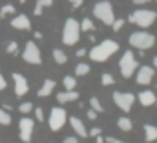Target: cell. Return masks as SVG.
<instances>
[{
  "instance_id": "1",
  "label": "cell",
  "mask_w": 157,
  "mask_h": 143,
  "mask_svg": "<svg viewBox=\"0 0 157 143\" xmlns=\"http://www.w3.org/2000/svg\"><path fill=\"white\" fill-rule=\"evenodd\" d=\"M117 50H119V44L115 42V40H104V42H98L96 46H92V50L88 52V56L94 62H107Z\"/></svg>"
},
{
  "instance_id": "2",
  "label": "cell",
  "mask_w": 157,
  "mask_h": 143,
  "mask_svg": "<svg viewBox=\"0 0 157 143\" xmlns=\"http://www.w3.org/2000/svg\"><path fill=\"white\" fill-rule=\"evenodd\" d=\"M80 22L76 18H68L64 22V30H62V42L66 46H76L80 42Z\"/></svg>"
},
{
  "instance_id": "3",
  "label": "cell",
  "mask_w": 157,
  "mask_h": 143,
  "mask_svg": "<svg viewBox=\"0 0 157 143\" xmlns=\"http://www.w3.org/2000/svg\"><path fill=\"white\" fill-rule=\"evenodd\" d=\"M129 20L131 24H137L139 28H149L151 24H155L157 20V12L155 10H147V8H137L129 14Z\"/></svg>"
},
{
  "instance_id": "4",
  "label": "cell",
  "mask_w": 157,
  "mask_h": 143,
  "mask_svg": "<svg viewBox=\"0 0 157 143\" xmlns=\"http://www.w3.org/2000/svg\"><path fill=\"white\" fill-rule=\"evenodd\" d=\"M94 16H96V18L100 20L101 24H105V26H111V22L115 20V12H113V6H111V2H107V0H101V2H98L96 6H94Z\"/></svg>"
},
{
  "instance_id": "5",
  "label": "cell",
  "mask_w": 157,
  "mask_h": 143,
  "mask_svg": "<svg viewBox=\"0 0 157 143\" xmlns=\"http://www.w3.org/2000/svg\"><path fill=\"white\" fill-rule=\"evenodd\" d=\"M155 44V36L151 32H133L129 36V46L137 50H149Z\"/></svg>"
},
{
  "instance_id": "6",
  "label": "cell",
  "mask_w": 157,
  "mask_h": 143,
  "mask_svg": "<svg viewBox=\"0 0 157 143\" xmlns=\"http://www.w3.org/2000/svg\"><path fill=\"white\" fill-rule=\"evenodd\" d=\"M68 123V113L62 105H56V107L50 109V117H48V125H50L52 131H60L64 129V125Z\"/></svg>"
},
{
  "instance_id": "7",
  "label": "cell",
  "mask_w": 157,
  "mask_h": 143,
  "mask_svg": "<svg viewBox=\"0 0 157 143\" xmlns=\"http://www.w3.org/2000/svg\"><path fill=\"white\" fill-rule=\"evenodd\" d=\"M137 70V60H135V54L131 50H125L123 56L119 58V72H121L123 77H131Z\"/></svg>"
},
{
  "instance_id": "8",
  "label": "cell",
  "mask_w": 157,
  "mask_h": 143,
  "mask_svg": "<svg viewBox=\"0 0 157 143\" xmlns=\"http://www.w3.org/2000/svg\"><path fill=\"white\" fill-rule=\"evenodd\" d=\"M22 58L26 64H32V66H40L42 64V52H40L38 44L36 42H26V46H24L22 50Z\"/></svg>"
},
{
  "instance_id": "9",
  "label": "cell",
  "mask_w": 157,
  "mask_h": 143,
  "mask_svg": "<svg viewBox=\"0 0 157 143\" xmlns=\"http://www.w3.org/2000/svg\"><path fill=\"white\" fill-rule=\"evenodd\" d=\"M113 103L117 105V107L121 109L123 113H125V111H129V109L133 107L135 96H133L131 92H115V93H113Z\"/></svg>"
},
{
  "instance_id": "10",
  "label": "cell",
  "mask_w": 157,
  "mask_h": 143,
  "mask_svg": "<svg viewBox=\"0 0 157 143\" xmlns=\"http://www.w3.org/2000/svg\"><path fill=\"white\" fill-rule=\"evenodd\" d=\"M18 129H20L22 143H30L32 135H34V119H30L28 115H22V119L18 121Z\"/></svg>"
},
{
  "instance_id": "11",
  "label": "cell",
  "mask_w": 157,
  "mask_h": 143,
  "mask_svg": "<svg viewBox=\"0 0 157 143\" xmlns=\"http://www.w3.org/2000/svg\"><path fill=\"white\" fill-rule=\"evenodd\" d=\"M153 80V68L151 66H141L139 70H135V81L137 85H149Z\"/></svg>"
},
{
  "instance_id": "12",
  "label": "cell",
  "mask_w": 157,
  "mask_h": 143,
  "mask_svg": "<svg viewBox=\"0 0 157 143\" xmlns=\"http://www.w3.org/2000/svg\"><path fill=\"white\" fill-rule=\"evenodd\" d=\"M12 81H14V93L18 97H22V96H26L28 93V80L22 76V73H18V72H14L12 73Z\"/></svg>"
},
{
  "instance_id": "13",
  "label": "cell",
  "mask_w": 157,
  "mask_h": 143,
  "mask_svg": "<svg viewBox=\"0 0 157 143\" xmlns=\"http://www.w3.org/2000/svg\"><path fill=\"white\" fill-rule=\"evenodd\" d=\"M68 123H70V127L76 131V137H88V129H86V125H84V121L80 119V117H68Z\"/></svg>"
},
{
  "instance_id": "14",
  "label": "cell",
  "mask_w": 157,
  "mask_h": 143,
  "mask_svg": "<svg viewBox=\"0 0 157 143\" xmlns=\"http://www.w3.org/2000/svg\"><path fill=\"white\" fill-rule=\"evenodd\" d=\"M10 24L16 30H30L32 28V22H30V18H28V14H16Z\"/></svg>"
},
{
  "instance_id": "15",
  "label": "cell",
  "mask_w": 157,
  "mask_h": 143,
  "mask_svg": "<svg viewBox=\"0 0 157 143\" xmlns=\"http://www.w3.org/2000/svg\"><path fill=\"white\" fill-rule=\"evenodd\" d=\"M137 100H139V103H141L143 107H149V105H155L157 96H155V92H151V89H143V92H139Z\"/></svg>"
},
{
  "instance_id": "16",
  "label": "cell",
  "mask_w": 157,
  "mask_h": 143,
  "mask_svg": "<svg viewBox=\"0 0 157 143\" xmlns=\"http://www.w3.org/2000/svg\"><path fill=\"white\" fill-rule=\"evenodd\" d=\"M56 100L60 101V105L62 103H70V101H78L80 100V93H78L76 89H64V92H60L56 96Z\"/></svg>"
},
{
  "instance_id": "17",
  "label": "cell",
  "mask_w": 157,
  "mask_h": 143,
  "mask_svg": "<svg viewBox=\"0 0 157 143\" xmlns=\"http://www.w3.org/2000/svg\"><path fill=\"white\" fill-rule=\"evenodd\" d=\"M56 89V81L54 80H44V84L40 85V89H38V97H48V96H52V92Z\"/></svg>"
},
{
  "instance_id": "18",
  "label": "cell",
  "mask_w": 157,
  "mask_h": 143,
  "mask_svg": "<svg viewBox=\"0 0 157 143\" xmlns=\"http://www.w3.org/2000/svg\"><path fill=\"white\" fill-rule=\"evenodd\" d=\"M143 131H145V141H147V143L157 141V127H155V125L145 123V125H143Z\"/></svg>"
},
{
  "instance_id": "19",
  "label": "cell",
  "mask_w": 157,
  "mask_h": 143,
  "mask_svg": "<svg viewBox=\"0 0 157 143\" xmlns=\"http://www.w3.org/2000/svg\"><path fill=\"white\" fill-rule=\"evenodd\" d=\"M52 58L56 64H60V66H64V64H68V54H66L64 50H60V48H54L52 52Z\"/></svg>"
},
{
  "instance_id": "20",
  "label": "cell",
  "mask_w": 157,
  "mask_h": 143,
  "mask_svg": "<svg viewBox=\"0 0 157 143\" xmlns=\"http://www.w3.org/2000/svg\"><path fill=\"white\" fill-rule=\"evenodd\" d=\"M117 129H121V131H131V129H133V121L127 115H121L117 119Z\"/></svg>"
},
{
  "instance_id": "21",
  "label": "cell",
  "mask_w": 157,
  "mask_h": 143,
  "mask_svg": "<svg viewBox=\"0 0 157 143\" xmlns=\"http://www.w3.org/2000/svg\"><path fill=\"white\" fill-rule=\"evenodd\" d=\"M80 32H96V24L90 16H84V20L80 22Z\"/></svg>"
},
{
  "instance_id": "22",
  "label": "cell",
  "mask_w": 157,
  "mask_h": 143,
  "mask_svg": "<svg viewBox=\"0 0 157 143\" xmlns=\"http://www.w3.org/2000/svg\"><path fill=\"white\" fill-rule=\"evenodd\" d=\"M54 4V0H36V6H34V16H42L44 8H50Z\"/></svg>"
},
{
  "instance_id": "23",
  "label": "cell",
  "mask_w": 157,
  "mask_h": 143,
  "mask_svg": "<svg viewBox=\"0 0 157 143\" xmlns=\"http://www.w3.org/2000/svg\"><path fill=\"white\" fill-rule=\"evenodd\" d=\"M90 109H94L96 113H101V111H104V103L100 101V97H96V96L90 97Z\"/></svg>"
},
{
  "instance_id": "24",
  "label": "cell",
  "mask_w": 157,
  "mask_h": 143,
  "mask_svg": "<svg viewBox=\"0 0 157 143\" xmlns=\"http://www.w3.org/2000/svg\"><path fill=\"white\" fill-rule=\"evenodd\" d=\"M10 123H12V113L0 107V125H4V127H6V125H10Z\"/></svg>"
},
{
  "instance_id": "25",
  "label": "cell",
  "mask_w": 157,
  "mask_h": 143,
  "mask_svg": "<svg viewBox=\"0 0 157 143\" xmlns=\"http://www.w3.org/2000/svg\"><path fill=\"white\" fill-rule=\"evenodd\" d=\"M76 76H64L62 84H64V89H76Z\"/></svg>"
},
{
  "instance_id": "26",
  "label": "cell",
  "mask_w": 157,
  "mask_h": 143,
  "mask_svg": "<svg viewBox=\"0 0 157 143\" xmlns=\"http://www.w3.org/2000/svg\"><path fill=\"white\" fill-rule=\"evenodd\" d=\"M10 14H16V6L14 4H4L2 8H0V18H6V16Z\"/></svg>"
},
{
  "instance_id": "27",
  "label": "cell",
  "mask_w": 157,
  "mask_h": 143,
  "mask_svg": "<svg viewBox=\"0 0 157 143\" xmlns=\"http://www.w3.org/2000/svg\"><path fill=\"white\" fill-rule=\"evenodd\" d=\"M32 109H34V105H32L30 101H22V103L18 105V111L22 113V115H28V113H32Z\"/></svg>"
},
{
  "instance_id": "28",
  "label": "cell",
  "mask_w": 157,
  "mask_h": 143,
  "mask_svg": "<svg viewBox=\"0 0 157 143\" xmlns=\"http://www.w3.org/2000/svg\"><path fill=\"white\" fill-rule=\"evenodd\" d=\"M90 73V64H76V76H88Z\"/></svg>"
},
{
  "instance_id": "29",
  "label": "cell",
  "mask_w": 157,
  "mask_h": 143,
  "mask_svg": "<svg viewBox=\"0 0 157 143\" xmlns=\"http://www.w3.org/2000/svg\"><path fill=\"white\" fill-rule=\"evenodd\" d=\"M101 84L104 85H113L115 84V80H113V76H111V73H101Z\"/></svg>"
},
{
  "instance_id": "30",
  "label": "cell",
  "mask_w": 157,
  "mask_h": 143,
  "mask_svg": "<svg viewBox=\"0 0 157 143\" xmlns=\"http://www.w3.org/2000/svg\"><path fill=\"white\" fill-rule=\"evenodd\" d=\"M6 52H8V54H12V56H16V54H18V42H14V40H12V42H8Z\"/></svg>"
},
{
  "instance_id": "31",
  "label": "cell",
  "mask_w": 157,
  "mask_h": 143,
  "mask_svg": "<svg viewBox=\"0 0 157 143\" xmlns=\"http://www.w3.org/2000/svg\"><path fill=\"white\" fill-rule=\"evenodd\" d=\"M123 24H125V20L123 18H115L113 22H111V28H113V32H119L123 28Z\"/></svg>"
},
{
  "instance_id": "32",
  "label": "cell",
  "mask_w": 157,
  "mask_h": 143,
  "mask_svg": "<svg viewBox=\"0 0 157 143\" xmlns=\"http://www.w3.org/2000/svg\"><path fill=\"white\" fill-rule=\"evenodd\" d=\"M32 113H34V119L36 121H44V109L42 107H34V109H32Z\"/></svg>"
},
{
  "instance_id": "33",
  "label": "cell",
  "mask_w": 157,
  "mask_h": 143,
  "mask_svg": "<svg viewBox=\"0 0 157 143\" xmlns=\"http://www.w3.org/2000/svg\"><path fill=\"white\" fill-rule=\"evenodd\" d=\"M104 143H127V141H123V139H117V137H111V135H107Z\"/></svg>"
},
{
  "instance_id": "34",
  "label": "cell",
  "mask_w": 157,
  "mask_h": 143,
  "mask_svg": "<svg viewBox=\"0 0 157 143\" xmlns=\"http://www.w3.org/2000/svg\"><path fill=\"white\" fill-rule=\"evenodd\" d=\"M98 135H101L100 127H92V131H88V137H98Z\"/></svg>"
},
{
  "instance_id": "35",
  "label": "cell",
  "mask_w": 157,
  "mask_h": 143,
  "mask_svg": "<svg viewBox=\"0 0 157 143\" xmlns=\"http://www.w3.org/2000/svg\"><path fill=\"white\" fill-rule=\"evenodd\" d=\"M76 56H78V58H84V56H88V50H86V48H78Z\"/></svg>"
},
{
  "instance_id": "36",
  "label": "cell",
  "mask_w": 157,
  "mask_h": 143,
  "mask_svg": "<svg viewBox=\"0 0 157 143\" xmlns=\"http://www.w3.org/2000/svg\"><path fill=\"white\" fill-rule=\"evenodd\" d=\"M64 143H80V139H78L76 135H70V137H66Z\"/></svg>"
},
{
  "instance_id": "37",
  "label": "cell",
  "mask_w": 157,
  "mask_h": 143,
  "mask_svg": "<svg viewBox=\"0 0 157 143\" xmlns=\"http://www.w3.org/2000/svg\"><path fill=\"white\" fill-rule=\"evenodd\" d=\"M86 115H88V119H90V121H94V119L98 117V113L94 111V109H90V111H86Z\"/></svg>"
},
{
  "instance_id": "38",
  "label": "cell",
  "mask_w": 157,
  "mask_h": 143,
  "mask_svg": "<svg viewBox=\"0 0 157 143\" xmlns=\"http://www.w3.org/2000/svg\"><path fill=\"white\" fill-rule=\"evenodd\" d=\"M70 4H72V8H82L84 0H70Z\"/></svg>"
},
{
  "instance_id": "39",
  "label": "cell",
  "mask_w": 157,
  "mask_h": 143,
  "mask_svg": "<svg viewBox=\"0 0 157 143\" xmlns=\"http://www.w3.org/2000/svg\"><path fill=\"white\" fill-rule=\"evenodd\" d=\"M6 85H8V84H6V77L0 73V92H2V89H6Z\"/></svg>"
},
{
  "instance_id": "40",
  "label": "cell",
  "mask_w": 157,
  "mask_h": 143,
  "mask_svg": "<svg viewBox=\"0 0 157 143\" xmlns=\"http://www.w3.org/2000/svg\"><path fill=\"white\" fill-rule=\"evenodd\" d=\"M151 0H133V4L135 6H145V4H149Z\"/></svg>"
},
{
  "instance_id": "41",
  "label": "cell",
  "mask_w": 157,
  "mask_h": 143,
  "mask_svg": "<svg viewBox=\"0 0 157 143\" xmlns=\"http://www.w3.org/2000/svg\"><path fill=\"white\" fill-rule=\"evenodd\" d=\"M34 38L36 40H42V32H34Z\"/></svg>"
},
{
  "instance_id": "42",
  "label": "cell",
  "mask_w": 157,
  "mask_h": 143,
  "mask_svg": "<svg viewBox=\"0 0 157 143\" xmlns=\"http://www.w3.org/2000/svg\"><path fill=\"white\" fill-rule=\"evenodd\" d=\"M94 139H96V143H104V137H101V135H98V137H94Z\"/></svg>"
},
{
  "instance_id": "43",
  "label": "cell",
  "mask_w": 157,
  "mask_h": 143,
  "mask_svg": "<svg viewBox=\"0 0 157 143\" xmlns=\"http://www.w3.org/2000/svg\"><path fill=\"white\" fill-rule=\"evenodd\" d=\"M153 64H155V70H157V56L153 58Z\"/></svg>"
},
{
  "instance_id": "44",
  "label": "cell",
  "mask_w": 157,
  "mask_h": 143,
  "mask_svg": "<svg viewBox=\"0 0 157 143\" xmlns=\"http://www.w3.org/2000/svg\"><path fill=\"white\" fill-rule=\"evenodd\" d=\"M24 2H26V0H20V4H24Z\"/></svg>"
},
{
  "instance_id": "45",
  "label": "cell",
  "mask_w": 157,
  "mask_h": 143,
  "mask_svg": "<svg viewBox=\"0 0 157 143\" xmlns=\"http://www.w3.org/2000/svg\"><path fill=\"white\" fill-rule=\"evenodd\" d=\"M155 105H157V101H155Z\"/></svg>"
},
{
  "instance_id": "46",
  "label": "cell",
  "mask_w": 157,
  "mask_h": 143,
  "mask_svg": "<svg viewBox=\"0 0 157 143\" xmlns=\"http://www.w3.org/2000/svg\"><path fill=\"white\" fill-rule=\"evenodd\" d=\"M155 2H157V0H155Z\"/></svg>"
}]
</instances>
